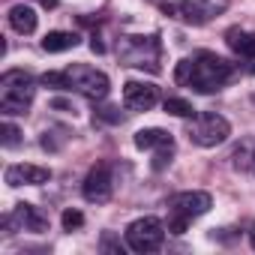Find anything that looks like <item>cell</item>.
Wrapping results in <instances>:
<instances>
[{"label":"cell","instance_id":"1","mask_svg":"<svg viewBox=\"0 0 255 255\" xmlns=\"http://www.w3.org/2000/svg\"><path fill=\"white\" fill-rule=\"evenodd\" d=\"M234 63L213 54V51H198L192 57H183L174 69V81L192 87L195 93H216L234 78Z\"/></svg>","mask_w":255,"mask_h":255},{"label":"cell","instance_id":"2","mask_svg":"<svg viewBox=\"0 0 255 255\" xmlns=\"http://www.w3.org/2000/svg\"><path fill=\"white\" fill-rule=\"evenodd\" d=\"M42 84L54 87V90H75V93H81L93 102L108 96V75L99 72L96 66H87V63H72L63 72H45Z\"/></svg>","mask_w":255,"mask_h":255},{"label":"cell","instance_id":"3","mask_svg":"<svg viewBox=\"0 0 255 255\" xmlns=\"http://www.w3.org/2000/svg\"><path fill=\"white\" fill-rule=\"evenodd\" d=\"M117 57L123 66H135V69H147V72H159L162 66V42L156 33L147 36H120L117 39Z\"/></svg>","mask_w":255,"mask_h":255},{"label":"cell","instance_id":"4","mask_svg":"<svg viewBox=\"0 0 255 255\" xmlns=\"http://www.w3.org/2000/svg\"><path fill=\"white\" fill-rule=\"evenodd\" d=\"M36 96V81L24 69H9L0 75V111L6 117L27 114L30 102Z\"/></svg>","mask_w":255,"mask_h":255},{"label":"cell","instance_id":"5","mask_svg":"<svg viewBox=\"0 0 255 255\" xmlns=\"http://www.w3.org/2000/svg\"><path fill=\"white\" fill-rule=\"evenodd\" d=\"M213 207V198L201 189H192V192H177L168 198V231L171 234H183L186 225L195 219V216H204L207 210Z\"/></svg>","mask_w":255,"mask_h":255},{"label":"cell","instance_id":"6","mask_svg":"<svg viewBox=\"0 0 255 255\" xmlns=\"http://www.w3.org/2000/svg\"><path fill=\"white\" fill-rule=\"evenodd\" d=\"M186 135L198 147H216V144H222L231 135V123L222 114H216V111H201V114L192 117Z\"/></svg>","mask_w":255,"mask_h":255},{"label":"cell","instance_id":"7","mask_svg":"<svg viewBox=\"0 0 255 255\" xmlns=\"http://www.w3.org/2000/svg\"><path fill=\"white\" fill-rule=\"evenodd\" d=\"M228 9V0H177V3H162L165 15H174L186 24H207L216 15H222Z\"/></svg>","mask_w":255,"mask_h":255},{"label":"cell","instance_id":"8","mask_svg":"<svg viewBox=\"0 0 255 255\" xmlns=\"http://www.w3.org/2000/svg\"><path fill=\"white\" fill-rule=\"evenodd\" d=\"M165 240V228L156 216H141L135 219L129 228H126V246H129L132 252H156Z\"/></svg>","mask_w":255,"mask_h":255},{"label":"cell","instance_id":"9","mask_svg":"<svg viewBox=\"0 0 255 255\" xmlns=\"http://www.w3.org/2000/svg\"><path fill=\"white\" fill-rule=\"evenodd\" d=\"M81 192H84V198H87L90 204H105V201L111 198V192H114L111 165H108V162H99V165H93V168L87 171V177H84V186H81Z\"/></svg>","mask_w":255,"mask_h":255},{"label":"cell","instance_id":"10","mask_svg":"<svg viewBox=\"0 0 255 255\" xmlns=\"http://www.w3.org/2000/svg\"><path fill=\"white\" fill-rule=\"evenodd\" d=\"M3 225L6 228L15 225L18 231H30V234H45L48 231V213H42L39 207H33L27 201H21V204H15V210L9 216H3Z\"/></svg>","mask_w":255,"mask_h":255},{"label":"cell","instance_id":"11","mask_svg":"<svg viewBox=\"0 0 255 255\" xmlns=\"http://www.w3.org/2000/svg\"><path fill=\"white\" fill-rule=\"evenodd\" d=\"M159 102V87L147 81H126L123 84V105L129 111H150Z\"/></svg>","mask_w":255,"mask_h":255},{"label":"cell","instance_id":"12","mask_svg":"<svg viewBox=\"0 0 255 255\" xmlns=\"http://www.w3.org/2000/svg\"><path fill=\"white\" fill-rule=\"evenodd\" d=\"M3 180L9 186H42V183L51 180V171L42 168V165H24V162H18V165H9L6 168Z\"/></svg>","mask_w":255,"mask_h":255},{"label":"cell","instance_id":"13","mask_svg":"<svg viewBox=\"0 0 255 255\" xmlns=\"http://www.w3.org/2000/svg\"><path fill=\"white\" fill-rule=\"evenodd\" d=\"M9 27L15 30V33H21V36H30L33 30H36V12H33V6H27V3H15V6H9Z\"/></svg>","mask_w":255,"mask_h":255},{"label":"cell","instance_id":"14","mask_svg":"<svg viewBox=\"0 0 255 255\" xmlns=\"http://www.w3.org/2000/svg\"><path fill=\"white\" fill-rule=\"evenodd\" d=\"M225 42H228V48L237 54V57H243V60H255V33H246V30H240V27H231L228 33H225Z\"/></svg>","mask_w":255,"mask_h":255},{"label":"cell","instance_id":"15","mask_svg":"<svg viewBox=\"0 0 255 255\" xmlns=\"http://www.w3.org/2000/svg\"><path fill=\"white\" fill-rule=\"evenodd\" d=\"M78 42H81V36H78V33H72V30H51V33H45L42 48H45L48 54H60V51L75 48Z\"/></svg>","mask_w":255,"mask_h":255},{"label":"cell","instance_id":"16","mask_svg":"<svg viewBox=\"0 0 255 255\" xmlns=\"http://www.w3.org/2000/svg\"><path fill=\"white\" fill-rule=\"evenodd\" d=\"M168 144H174V138L165 129H141V132H135V147L138 150H159V147H168Z\"/></svg>","mask_w":255,"mask_h":255},{"label":"cell","instance_id":"17","mask_svg":"<svg viewBox=\"0 0 255 255\" xmlns=\"http://www.w3.org/2000/svg\"><path fill=\"white\" fill-rule=\"evenodd\" d=\"M66 141H69V129H66V126H54L51 132L45 129V135H42V147L45 150H60Z\"/></svg>","mask_w":255,"mask_h":255},{"label":"cell","instance_id":"18","mask_svg":"<svg viewBox=\"0 0 255 255\" xmlns=\"http://www.w3.org/2000/svg\"><path fill=\"white\" fill-rule=\"evenodd\" d=\"M165 111L174 114V117H195V108H192L186 99H177V96L165 99Z\"/></svg>","mask_w":255,"mask_h":255},{"label":"cell","instance_id":"19","mask_svg":"<svg viewBox=\"0 0 255 255\" xmlns=\"http://www.w3.org/2000/svg\"><path fill=\"white\" fill-rule=\"evenodd\" d=\"M21 141V132H18V126H12L9 120L3 123V147H15Z\"/></svg>","mask_w":255,"mask_h":255},{"label":"cell","instance_id":"20","mask_svg":"<svg viewBox=\"0 0 255 255\" xmlns=\"http://www.w3.org/2000/svg\"><path fill=\"white\" fill-rule=\"evenodd\" d=\"M81 225H84V216H81L78 210H72V207H69V210H63V228H66V231L81 228Z\"/></svg>","mask_w":255,"mask_h":255},{"label":"cell","instance_id":"21","mask_svg":"<svg viewBox=\"0 0 255 255\" xmlns=\"http://www.w3.org/2000/svg\"><path fill=\"white\" fill-rule=\"evenodd\" d=\"M93 120H102V123H120V111L117 108H99L93 114Z\"/></svg>","mask_w":255,"mask_h":255},{"label":"cell","instance_id":"22","mask_svg":"<svg viewBox=\"0 0 255 255\" xmlns=\"http://www.w3.org/2000/svg\"><path fill=\"white\" fill-rule=\"evenodd\" d=\"M51 108H57V111H72V114H75V105L66 102V99H51Z\"/></svg>","mask_w":255,"mask_h":255},{"label":"cell","instance_id":"23","mask_svg":"<svg viewBox=\"0 0 255 255\" xmlns=\"http://www.w3.org/2000/svg\"><path fill=\"white\" fill-rule=\"evenodd\" d=\"M36 3L45 6V9H54V6H57V0H36Z\"/></svg>","mask_w":255,"mask_h":255},{"label":"cell","instance_id":"24","mask_svg":"<svg viewBox=\"0 0 255 255\" xmlns=\"http://www.w3.org/2000/svg\"><path fill=\"white\" fill-rule=\"evenodd\" d=\"M249 240H252V246H255V228H252V231H249Z\"/></svg>","mask_w":255,"mask_h":255},{"label":"cell","instance_id":"25","mask_svg":"<svg viewBox=\"0 0 255 255\" xmlns=\"http://www.w3.org/2000/svg\"><path fill=\"white\" fill-rule=\"evenodd\" d=\"M249 72H252V75H255V60H252V63H249Z\"/></svg>","mask_w":255,"mask_h":255},{"label":"cell","instance_id":"26","mask_svg":"<svg viewBox=\"0 0 255 255\" xmlns=\"http://www.w3.org/2000/svg\"><path fill=\"white\" fill-rule=\"evenodd\" d=\"M252 168H255V156H252Z\"/></svg>","mask_w":255,"mask_h":255}]
</instances>
